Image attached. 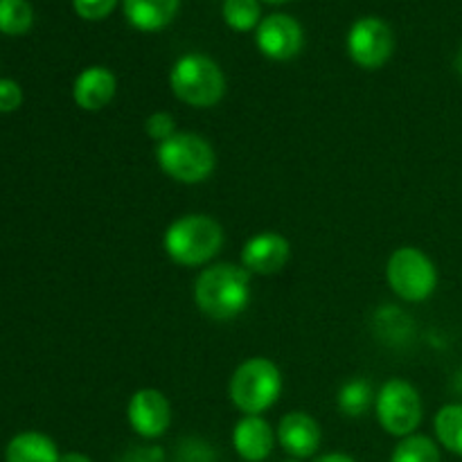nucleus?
Instances as JSON below:
<instances>
[{
	"instance_id": "obj_4",
	"label": "nucleus",
	"mask_w": 462,
	"mask_h": 462,
	"mask_svg": "<svg viewBox=\"0 0 462 462\" xmlns=\"http://www.w3.org/2000/svg\"><path fill=\"white\" fill-rule=\"evenodd\" d=\"M158 167L171 180L183 185L206 183L217 167V153L210 140L194 131H179L156 144Z\"/></svg>"
},
{
	"instance_id": "obj_11",
	"label": "nucleus",
	"mask_w": 462,
	"mask_h": 462,
	"mask_svg": "<svg viewBox=\"0 0 462 462\" xmlns=\"http://www.w3.org/2000/svg\"><path fill=\"white\" fill-rule=\"evenodd\" d=\"M291 260V244L275 230H262L246 239L242 248V266L251 275H275Z\"/></svg>"
},
{
	"instance_id": "obj_7",
	"label": "nucleus",
	"mask_w": 462,
	"mask_h": 462,
	"mask_svg": "<svg viewBox=\"0 0 462 462\" xmlns=\"http://www.w3.org/2000/svg\"><path fill=\"white\" fill-rule=\"evenodd\" d=\"M374 415L388 436H413L422 424L424 406L420 391L406 379H388L382 383L374 400Z\"/></svg>"
},
{
	"instance_id": "obj_24",
	"label": "nucleus",
	"mask_w": 462,
	"mask_h": 462,
	"mask_svg": "<svg viewBox=\"0 0 462 462\" xmlns=\"http://www.w3.org/2000/svg\"><path fill=\"white\" fill-rule=\"evenodd\" d=\"M72 7L84 21H102L117 7V0H72Z\"/></svg>"
},
{
	"instance_id": "obj_26",
	"label": "nucleus",
	"mask_w": 462,
	"mask_h": 462,
	"mask_svg": "<svg viewBox=\"0 0 462 462\" xmlns=\"http://www.w3.org/2000/svg\"><path fill=\"white\" fill-rule=\"evenodd\" d=\"M23 104V88L14 79H0V113L18 111Z\"/></svg>"
},
{
	"instance_id": "obj_5",
	"label": "nucleus",
	"mask_w": 462,
	"mask_h": 462,
	"mask_svg": "<svg viewBox=\"0 0 462 462\" xmlns=\"http://www.w3.org/2000/svg\"><path fill=\"white\" fill-rule=\"evenodd\" d=\"M170 88L179 102L192 108H212L224 99L226 75L208 54L189 52L176 59L170 72Z\"/></svg>"
},
{
	"instance_id": "obj_2",
	"label": "nucleus",
	"mask_w": 462,
	"mask_h": 462,
	"mask_svg": "<svg viewBox=\"0 0 462 462\" xmlns=\"http://www.w3.org/2000/svg\"><path fill=\"white\" fill-rule=\"evenodd\" d=\"M226 244L224 226L210 215L189 212L179 217L167 226L162 235V248L174 264L188 266H208L212 264Z\"/></svg>"
},
{
	"instance_id": "obj_1",
	"label": "nucleus",
	"mask_w": 462,
	"mask_h": 462,
	"mask_svg": "<svg viewBox=\"0 0 462 462\" xmlns=\"http://www.w3.org/2000/svg\"><path fill=\"white\" fill-rule=\"evenodd\" d=\"M194 302L203 316L217 323L237 319L251 302V273L233 262L208 264L194 282Z\"/></svg>"
},
{
	"instance_id": "obj_22",
	"label": "nucleus",
	"mask_w": 462,
	"mask_h": 462,
	"mask_svg": "<svg viewBox=\"0 0 462 462\" xmlns=\"http://www.w3.org/2000/svg\"><path fill=\"white\" fill-rule=\"evenodd\" d=\"M260 0H226L224 21L235 32H251L260 25Z\"/></svg>"
},
{
	"instance_id": "obj_20",
	"label": "nucleus",
	"mask_w": 462,
	"mask_h": 462,
	"mask_svg": "<svg viewBox=\"0 0 462 462\" xmlns=\"http://www.w3.org/2000/svg\"><path fill=\"white\" fill-rule=\"evenodd\" d=\"M391 462H442L440 449L436 442L427 436H406L393 451Z\"/></svg>"
},
{
	"instance_id": "obj_29",
	"label": "nucleus",
	"mask_w": 462,
	"mask_h": 462,
	"mask_svg": "<svg viewBox=\"0 0 462 462\" xmlns=\"http://www.w3.org/2000/svg\"><path fill=\"white\" fill-rule=\"evenodd\" d=\"M59 462H93L86 454H79V451H70V454H63Z\"/></svg>"
},
{
	"instance_id": "obj_17",
	"label": "nucleus",
	"mask_w": 462,
	"mask_h": 462,
	"mask_svg": "<svg viewBox=\"0 0 462 462\" xmlns=\"http://www.w3.org/2000/svg\"><path fill=\"white\" fill-rule=\"evenodd\" d=\"M374 393L373 383L365 377L347 379L337 393V409L341 411L346 418H364L370 409H374Z\"/></svg>"
},
{
	"instance_id": "obj_21",
	"label": "nucleus",
	"mask_w": 462,
	"mask_h": 462,
	"mask_svg": "<svg viewBox=\"0 0 462 462\" xmlns=\"http://www.w3.org/2000/svg\"><path fill=\"white\" fill-rule=\"evenodd\" d=\"M34 23V9L27 0H0V32L21 36Z\"/></svg>"
},
{
	"instance_id": "obj_28",
	"label": "nucleus",
	"mask_w": 462,
	"mask_h": 462,
	"mask_svg": "<svg viewBox=\"0 0 462 462\" xmlns=\"http://www.w3.org/2000/svg\"><path fill=\"white\" fill-rule=\"evenodd\" d=\"M316 462H356V460L350 458L347 454H325V456H320Z\"/></svg>"
},
{
	"instance_id": "obj_19",
	"label": "nucleus",
	"mask_w": 462,
	"mask_h": 462,
	"mask_svg": "<svg viewBox=\"0 0 462 462\" xmlns=\"http://www.w3.org/2000/svg\"><path fill=\"white\" fill-rule=\"evenodd\" d=\"M436 438L447 451L462 456V404L442 406L433 420Z\"/></svg>"
},
{
	"instance_id": "obj_9",
	"label": "nucleus",
	"mask_w": 462,
	"mask_h": 462,
	"mask_svg": "<svg viewBox=\"0 0 462 462\" xmlns=\"http://www.w3.org/2000/svg\"><path fill=\"white\" fill-rule=\"evenodd\" d=\"M255 43L271 61H291L305 45V32L289 14H271L257 25Z\"/></svg>"
},
{
	"instance_id": "obj_15",
	"label": "nucleus",
	"mask_w": 462,
	"mask_h": 462,
	"mask_svg": "<svg viewBox=\"0 0 462 462\" xmlns=\"http://www.w3.org/2000/svg\"><path fill=\"white\" fill-rule=\"evenodd\" d=\"M179 7L180 0H122L126 21L140 32L165 30L176 18Z\"/></svg>"
},
{
	"instance_id": "obj_27",
	"label": "nucleus",
	"mask_w": 462,
	"mask_h": 462,
	"mask_svg": "<svg viewBox=\"0 0 462 462\" xmlns=\"http://www.w3.org/2000/svg\"><path fill=\"white\" fill-rule=\"evenodd\" d=\"M122 462H165V451L161 447H134L122 456Z\"/></svg>"
},
{
	"instance_id": "obj_32",
	"label": "nucleus",
	"mask_w": 462,
	"mask_h": 462,
	"mask_svg": "<svg viewBox=\"0 0 462 462\" xmlns=\"http://www.w3.org/2000/svg\"><path fill=\"white\" fill-rule=\"evenodd\" d=\"M284 462H302V460H298V458H289V460H284Z\"/></svg>"
},
{
	"instance_id": "obj_14",
	"label": "nucleus",
	"mask_w": 462,
	"mask_h": 462,
	"mask_svg": "<svg viewBox=\"0 0 462 462\" xmlns=\"http://www.w3.org/2000/svg\"><path fill=\"white\" fill-rule=\"evenodd\" d=\"M275 431L262 415H244L233 429V447L246 462H262L271 456L275 445Z\"/></svg>"
},
{
	"instance_id": "obj_31",
	"label": "nucleus",
	"mask_w": 462,
	"mask_h": 462,
	"mask_svg": "<svg viewBox=\"0 0 462 462\" xmlns=\"http://www.w3.org/2000/svg\"><path fill=\"white\" fill-rule=\"evenodd\" d=\"M264 3H271V5H282V3H287V0H264Z\"/></svg>"
},
{
	"instance_id": "obj_8",
	"label": "nucleus",
	"mask_w": 462,
	"mask_h": 462,
	"mask_svg": "<svg viewBox=\"0 0 462 462\" xmlns=\"http://www.w3.org/2000/svg\"><path fill=\"white\" fill-rule=\"evenodd\" d=\"M395 52L391 25L377 16L359 18L347 32V54L364 70H377Z\"/></svg>"
},
{
	"instance_id": "obj_23",
	"label": "nucleus",
	"mask_w": 462,
	"mask_h": 462,
	"mask_svg": "<svg viewBox=\"0 0 462 462\" xmlns=\"http://www.w3.org/2000/svg\"><path fill=\"white\" fill-rule=\"evenodd\" d=\"M144 134H147L149 138H152L156 144L170 140L171 135L179 134V129H176L174 116H171V113H167V111L152 113V116L144 120Z\"/></svg>"
},
{
	"instance_id": "obj_13",
	"label": "nucleus",
	"mask_w": 462,
	"mask_h": 462,
	"mask_svg": "<svg viewBox=\"0 0 462 462\" xmlns=\"http://www.w3.org/2000/svg\"><path fill=\"white\" fill-rule=\"evenodd\" d=\"M117 77L106 66H88L72 84V99L81 111L97 113L116 99Z\"/></svg>"
},
{
	"instance_id": "obj_25",
	"label": "nucleus",
	"mask_w": 462,
	"mask_h": 462,
	"mask_svg": "<svg viewBox=\"0 0 462 462\" xmlns=\"http://www.w3.org/2000/svg\"><path fill=\"white\" fill-rule=\"evenodd\" d=\"M179 458L180 462H212V447L199 438H188L180 442Z\"/></svg>"
},
{
	"instance_id": "obj_16",
	"label": "nucleus",
	"mask_w": 462,
	"mask_h": 462,
	"mask_svg": "<svg viewBox=\"0 0 462 462\" xmlns=\"http://www.w3.org/2000/svg\"><path fill=\"white\" fill-rule=\"evenodd\" d=\"M57 445L52 438L39 431H23L9 440L5 449V460L7 462H59Z\"/></svg>"
},
{
	"instance_id": "obj_12",
	"label": "nucleus",
	"mask_w": 462,
	"mask_h": 462,
	"mask_svg": "<svg viewBox=\"0 0 462 462\" xmlns=\"http://www.w3.org/2000/svg\"><path fill=\"white\" fill-rule=\"evenodd\" d=\"M275 436H278L280 447L291 458L298 460L311 458L320 449V442H323L320 424L305 411H291V413L284 415L280 420Z\"/></svg>"
},
{
	"instance_id": "obj_6",
	"label": "nucleus",
	"mask_w": 462,
	"mask_h": 462,
	"mask_svg": "<svg viewBox=\"0 0 462 462\" xmlns=\"http://www.w3.org/2000/svg\"><path fill=\"white\" fill-rule=\"evenodd\" d=\"M386 282L404 302H424L438 287V269L418 246H400L386 262Z\"/></svg>"
},
{
	"instance_id": "obj_18",
	"label": "nucleus",
	"mask_w": 462,
	"mask_h": 462,
	"mask_svg": "<svg viewBox=\"0 0 462 462\" xmlns=\"http://www.w3.org/2000/svg\"><path fill=\"white\" fill-rule=\"evenodd\" d=\"M374 334L386 346H404L415 334L413 320L400 310V307H382L374 314Z\"/></svg>"
},
{
	"instance_id": "obj_30",
	"label": "nucleus",
	"mask_w": 462,
	"mask_h": 462,
	"mask_svg": "<svg viewBox=\"0 0 462 462\" xmlns=\"http://www.w3.org/2000/svg\"><path fill=\"white\" fill-rule=\"evenodd\" d=\"M456 70H458V75L462 77V48L458 50V57H456Z\"/></svg>"
},
{
	"instance_id": "obj_3",
	"label": "nucleus",
	"mask_w": 462,
	"mask_h": 462,
	"mask_svg": "<svg viewBox=\"0 0 462 462\" xmlns=\"http://www.w3.org/2000/svg\"><path fill=\"white\" fill-rule=\"evenodd\" d=\"M284 388V379L275 361L251 356L235 368L228 382V397L244 415H262L273 409Z\"/></svg>"
},
{
	"instance_id": "obj_10",
	"label": "nucleus",
	"mask_w": 462,
	"mask_h": 462,
	"mask_svg": "<svg viewBox=\"0 0 462 462\" xmlns=\"http://www.w3.org/2000/svg\"><path fill=\"white\" fill-rule=\"evenodd\" d=\"M129 427L144 440L165 436L171 424V404L158 388H138L126 404Z\"/></svg>"
}]
</instances>
